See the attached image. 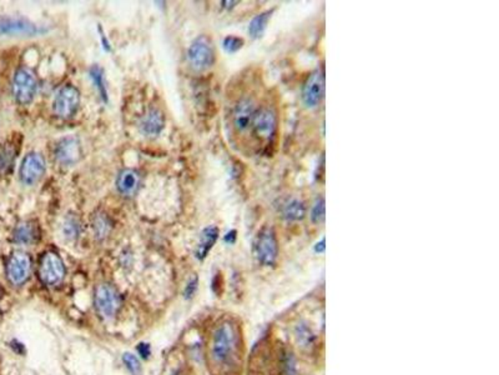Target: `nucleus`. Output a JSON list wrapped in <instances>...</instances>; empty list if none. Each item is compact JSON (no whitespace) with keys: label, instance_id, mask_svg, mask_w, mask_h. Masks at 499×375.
Returning a JSON list of instances; mask_svg holds the SVG:
<instances>
[{"label":"nucleus","instance_id":"aec40b11","mask_svg":"<svg viewBox=\"0 0 499 375\" xmlns=\"http://www.w3.org/2000/svg\"><path fill=\"white\" fill-rule=\"evenodd\" d=\"M306 214V206L302 200L291 199L282 206V217L289 222L301 220Z\"/></svg>","mask_w":499,"mask_h":375},{"label":"nucleus","instance_id":"393cba45","mask_svg":"<svg viewBox=\"0 0 499 375\" xmlns=\"http://www.w3.org/2000/svg\"><path fill=\"white\" fill-rule=\"evenodd\" d=\"M244 44H245V42H244V39H242V38L235 37V35H228V37L223 39V42H222V47H223L225 51H228L230 54H232V53L239 51V50L244 47Z\"/></svg>","mask_w":499,"mask_h":375},{"label":"nucleus","instance_id":"bb28decb","mask_svg":"<svg viewBox=\"0 0 499 375\" xmlns=\"http://www.w3.org/2000/svg\"><path fill=\"white\" fill-rule=\"evenodd\" d=\"M296 338L298 340V343L303 344V345H310L312 339H314V334L311 329L308 328L306 324H298L296 328Z\"/></svg>","mask_w":499,"mask_h":375},{"label":"nucleus","instance_id":"a211bd4d","mask_svg":"<svg viewBox=\"0 0 499 375\" xmlns=\"http://www.w3.org/2000/svg\"><path fill=\"white\" fill-rule=\"evenodd\" d=\"M39 229L35 222H24L19 224L14 231V240L19 244H33L37 242Z\"/></svg>","mask_w":499,"mask_h":375},{"label":"nucleus","instance_id":"2eb2a0df","mask_svg":"<svg viewBox=\"0 0 499 375\" xmlns=\"http://www.w3.org/2000/svg\"><path fill=\"white\" fill-rule=\"evenodd\" d=\"M165 125V117L158 108H151L140 120V131L145 137H156L160 134Z\"/></svg>","mask_w":499,"mask_h":375},{"label":"nucleus","instance_id":"c85d7f7f","mask_svg":"<svg viewBox=\"0 0 499 375\" xmlns=\"http://www.w3.org/2000/svg\"><path fill=\"white\" fill-rule=\"evenodd\" d=\"M198 276H194L190 279V281L187 283V285L185 288V297L186 298H192L195 292L198 290Z\"/></svg>","mask_w":499,"mask_h":375},{"label":"nucleus","instance_id":"6e6552de","mask_svg":"<svg viewBox=\"0 0 499 375\" xmlns=\"http://www.w3.org/2000/svg\"><path fill=\"white\" fill-rule=\"evenodd\" d=\"M81 106V93L73 85H65L59 90L54 100V112L59 118L74 117Z\"/></svg>","mask_w":499,"mask_h":375},{"label":"nucleus","instance_id":"c756f323","mask_svg":"<svg viewBox=\"0 0 499 375\" xmlns=\"http://www.w3.org/2000/svg\"><path fill=\"white\" fill-rule=\"evenodd\" d=\"M325 250H326V239L322 238L320 242L314 245V251L319 253V254H322V253H325Z\"/></svg>","mask_w":499,"mask_h":375},{"label":"nucleus","instance_id":"412c9836","mask_svg":"<svg viewBox=\"0 0 499 375\" xmlns=\"http://www.w3.org/2000/svg\"><path fill=\"white\" fill-rule=\"evenodd\" d=\"M79 233H81V225H79L78 219L69 215L68 218H65V222L62 224L64 237L69 240H74L79 235Z\"/></svg>","mask_w":499,"mask_h":375},{"label":"nucleus","instance_id":"a878e982","mask_svg":"<svg viewBox=\"0 0 499 375\" xmlns=\"http://www.w3.org/2000/svg\"><path fill=\"white\" fill-rule=\"evenodd\" d=\"M111 225L109 223V220L104 215H99L98 218H95L94 222V229H95V234L98 235V238H105L109 231H110Z\"/></svg>","mask_w":499,"mask_h":375},{"label":"nucleus","instance_id":"4be33fe9","mask_svg":"<svg viewBox=\"0 0 499 375\" xmlns=\"http://www.w3.org/2000/svg\"><path fill=\"white\" fill-rule=\"evenodd\" d=\"M89 74L93 79L95 87L98 88L100 95L104 101H108V92H106V87H105L104 83V73H103V69H100L98 65H95L93 68L90 69Z\"/></svg>","mask_w":499,"mask_h":375},{"label":"nucleus","instance_id":"b1692460","mask_svg":"<svg viewBox=\"0 0 499 375\" xmlns=\"http://www.w3.org/2000/svg\"><path fill=\"white\" fill-rule=\"evenodd\" d=\"M17 156V151L14 149V145L12 144H6L1 149H0V168H10L14 162Z\"/></svg>","mask_w":499,"mask_h":375},{"label":"nucleus","instance_id":"f3484780","mask_svg":"<svg viewBox=\"0 0 499 375\" xmlns=\"http://www.w3.org/2000/svg\"><path fill=\"white\" fill-rule=\"evenodd\" d=\"M140 185V176L135 170L125 169L117 176V190L124 195H133Z\"/></svg>","mask_w":499,"mask_h":375},{"label":"nucleus","instance_id":"f8f14e48","mask_svg":"<svg viewBox=\"0 0 499 375\" xmlns=\"http://www.w3.org/2000/svg\"><path fill=\"white\" fill-rule=\"evenodd\" d=\"M81 156H83V150H81V143L76 138H64L59 143L56 144V159L62 164H65V165L75 164L81 160Z\"/></svg>","mask_w":499,"mask_h":375},{"label":"nucleus","instance_id":"423d86ee","mask_svg":"<svg viewBox=\"0 0 499 375\" xmlns=\"http://www.w3.org/2000/svg\"><path fill=\"white\" fill-rule=\"evenodd\" d=\"M95 306L103 318H114L121 306V299L117 289L110 284H101L96 288Z\"/></svg>","mask_w":499,"mask_h":375},{"label":"nucleus","instance_id":"cd10ccee","mask_svg":"<svg viewBox=\"0 0 499 375\" xmlns=\"http://www.w3.org/2000/svg\"><path fill=\"white\" fill-rule=\"evenodd\" d=\"M123 362L124 364H125V367L129 369L130 372H131L133 374H140V372H142V365H140L139 359H137L134 354H131V353H125L123 356Z\"/></svg>","mask_w":499,"mask_h":375},{"label":"nucleus","instance_id":"39448f33","mask_svg":"<svg viewBox=\"0 0 499 375\" xmlns=\"http://www.w3.org/2000/svg\"><path fill=\"white\" fill-rule=\"evenodd\" d=\"M37 83L29 69L17 70L12 79V95L19 104H29L37 93Z\"/></svg>","mask_w":499,"mask_h":375},{"label":"nucleus","instance_id":"1a4fd4ad","mask_svg":"<svg viewBox=\"0 0 499 375\" xmlns=\"http://www.w3.org/2000/svg\"><path fill=\"white\" fill-rule=\"evenodd\" d=\"M31 256L23 251H15L6 265V275L8 279L14 285H22L28 281L31 275Z\"/></svg>","mask_w":499,"mask_h":375},{"label":"nucleus","instance_id":"dca6fc26","mask_svg":"<svg viewBox=\"0 0 499 375\" xmlns=\"http://www.w3.org/2000/svg\"><path fill=\"white\" fill-rule=\"evenodd\" d=\"M217 238H219V228L217 226L210 225L208 228H205L203 233H201V235H200L198 248L195 250V256L200 260L205 259L209 254L210 250L212 249V247L217 242Z\"/></svg>","mask_w":499,"mask_h":375},{"label":"nucleus","instance_id":"6ab92c4d","mask_svg":"<svg viewBox=\"0 0 499 375\" xmlns=\"http://www.w3.org/2000/svg\"><path fill=\"white\" fill-rule=\"evenodd\" d=\"M273 12H275V9L260 12L259 15H256V17L250 22V25H248V34L251 35V38L257 39V38H261L264 35V33H265L266 28H267V24H269V22H270Z\"/></svg>","mask_w":499,"mask_h":375},{"label":"nucleus","instance_id":"0eeeda50","mask_svg":"<svg viewBox=\"0 0 499 375\" xmlns=\"http://www.w3.org/2000/svg\"><path fill=\"white\" fill-rule=\"evenodd\" d=\"M325 73L316 69L310 75L302 89V103L307 109H314L320 106L325 97Z\"/></svg>","mask_w":499,"mask_h":375},{"label":"nucleus","instance_id":"7c9ffc66","mask_svg":"<svg viewBox=\"0 0 499 375\" xmlns=\"http://www.w3.org/2000/svg\"><path fill=\"white\" fill-rule=\"evenodd\" d=\"M137 351L140 353L142 358H148L150 356V348H149L148 344H140L139 348H137Z\"/></svg>","mask_w":499,"mask_h":375},{"label":"nucleus","instance_id":"5701e85b","mask_svg":"<svg viewBox=\"0 0 499 375\" xmlns=\"http://www.w3.org/2000/svg\"><path fill=\"white\" fill-rule=\"evenodd\" d=\"M325 218H326V203L325 198L321 197L314 201V206L311 209V220L316 224H321L325 222Z\"/></svg>","mask_w":499,"mask_h":375},{"label":"nucleus","instance_id":"ddd939ff","mask_svg":"<svg viewBox=\"0 0 499 375\" xmlns=\"http://www.w3.org/2000/svg\"><path fill=\"white\" fill-rule=\"evenodd\" d=\"M256 114V106L253 99H241L234 110V126L237 131H245L253 125V117Z\"/></svg>","mask_w":499,"mask_h":375},{"label":"nucleus","instance_id":"9b49d317","mask_svg":"<svg viewBox=\"0 0 499 375\" xmlns=\"http://www.w3.org/2000/svg\"><path fill=\"white\" fill-rule=\"evenodd\" d=\"M45 159L39 153H29L20 167V181L26 185H33L42 179L45 173Z\"/></svg>","mask_w":499,"mask_h":375},{"label":"nucleus","instance_id":"9d476101","mask_svg":"<svg viewBox=\"0 0 499 375\" xmlns=\"http://www.w3.org/2000/svg\"><path fill=\"white\" fill-rule=\"evenodd\" d=\"M251 126L260 139L270 140L278 129V115L271 108H261L256 110Z\"/></svg>","mask_w":499,"mask_h":375},{"label":"nucleus","instance_id":"f03ea898","mask_svg":"<svg viewBox=\"0 0 499 375\" xmlns=\"http://www.w3.org/2000/svg\"><path fill=\"white\" fill-rule=\"evenodd\" d=\"M187 58L192 68L196 72H205L211 68L215 62V51L209 38L201 35L195 39L189 49Z\"/></svg>","mask_w":499,"mask_h":375},{"label":"nucleus","instance_id":"4468645a","mask_svg":"<svg viewBox=\"0 0 499 375\" xmlns=\"http://www.w3.org/2000/svg\"><path fill=\"white\" fill-rule=\"evenodd\" d=\"M44 29L33 24L31 22L20 18H4L0 20V33L1 34H12V35H37L39 33H43Z\"/></svg>","mask_w":499,"mask_h":375},{"label":"nucleus","instance_id":"2f4dec72","mask_svg":"<svg viewBox=\"0 0 499 375\" xmlns=\"http://www.w3.org/2000/svg\"><path fill=\"white\" fill-rule=\"evenodd\" d=\"M236 238H237V233L236 231H228V234L223 238V240L228 244H234L236 242Z\"/></svg>","mask_w":499,"mask_h":375},{"label":"nucleus","instance_id":"7ed1b4c3","mask_svg":"<svg viewBox=\"0 0 499 375\" xmlns=\"http://www.w3.org/2000/svg\"><path fill=\"white\" fill-rule=\"evenodd\" d=\"M255 251L259 262L262 265L271 267L276 262L278 256V243L276 234L272 228L266 226L260 231L256 239Z\"/></svg>","mask_w":499,"mask_h":375},{"label":"nucleus","instance_id":"20e7f679","mask_svg":"<svg viewBox=\"0 0 499 375\" xmlns=\"http://www.w3.org/2000/svg\"><path fill=\"white\" fill-rule=\"evenodd\" d=\"M65 275V267L62 258L54 251H48L42 258L39 265V278L45 285L56 287L62 283Z\"/></svg>","mask_w":499,"mask_h":375},{"label":"nucleus","instance_id":"f257e3e1","mask_svg":"<svg viewBox=\"0 0 499 375\" xmlns=\"http://www.w3.org/2000/svg\"><path fill=\"white\" fill-rule=\"evenodd\" d=\"M237 337L234 325L222 323L212 337V356L217 362H226L234 356Z\"/></svg>","mask_w":499,"mask_h":375}]
</instances>
